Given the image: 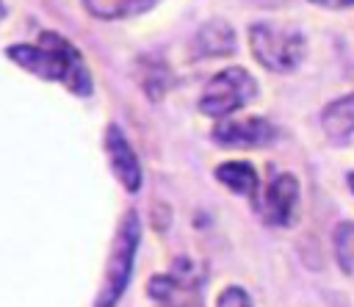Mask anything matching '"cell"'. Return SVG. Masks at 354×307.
<instances>
[{
	"label": "cell",
	"mask_w": 354,
	"mask_h": 307,
	"mask_svg": "<svg viewBox=\"0 0 354 307\" xmlns=\"http://www.w3.org/2000/svg\"><path fill=\"white\" fill-rule=\"evenodd\" d=\"M8 58L44 80L64 83L72 94H91V75L80 50L58 33H41L36 44H11Z\"/></svg>",
	"instance_id": "cell-1"
},
{
	"label": "cell",
	"mask_w": 354,
	"mask_h": 307,
	"mask_svg": "<svg viewBox=\"0 0 354 307\" xmlns=\"http://www.w3.org/2000/svg\"><path fill=\"white\" fill-rule=\"evenodd\" d=\"M141 243V221L136 210H124L111 252H108V263H105V274L100 282V293L94 307H116L119 299L124 296L130 277H133V263H136V252Z\"/></svg>",
	"instance_id": "cell-2"
},
{
	"label": "cell",
	"mask_w": 354,
	"mask_h": 307,
	"mask_svg": "<svg viewBox=\"0 0 354 307\" xmlns=\"http://www.w3.org/2000/svg\"><path fill=\"white\" fill-rule=\"evenodd\" d=\"M249 47L260 66L271 72H293L304 58V36L296 28L274 25V22H254L249 28Z\"/></svg>",
	"instance_id": "cell-3"
},
{
	"label": "cell",
	"mask_w": 354,
	"mask_h": 307,
	"mask_svg": "<svg viewBox=\"0 0 354 307\" xmlns=\"http://www.w3.org/2000/svg\"><path fill=\"white\" fill-rule=\"evenodd\" d=\"M257 97V80L243 66H230L213 75L199 97V111L213 119H227L232 111L249 105Z\"/></svg>",
	"instance_id": "cell-4"
},
{
	"label": "cell",
	"mask_w": 354,
	"mask_h": 307,
	"mask_svg": "<svg viewBox=\"0 0 354 307\" xmlns=\"http://www.w3.org/2000/svg\"><path fill=\"white\" fill-rule=\"evenodd\" d=\"M147 296L158 307H205L202 274L191 260H177L171 271L155 274L147 282Z\"/></svg>",
	"instance_id": "cell-5"
},
{
	"label": "cell",
	"mask_w": 354,
	"mask_h": 307,
	"mask_svg": "<svg viewBox=\"0 0 354 307\" xmlns=\"http://www.w3.org/2000/svg\"><path fill=\"white\" fill-rule=\"evenodd\" d=\"M279 130L263 116H243V119H224L213 130V141L230 149H254L277 141Z\"/></svg>",
	"instance_id": "cell-6"
},
{
	"label": "cell",
	"mask_w": 354,
	"mask_h": 307,
	"mask_svg": "<svg viewBox=\"0 0 354 307\" xmlns=\"http://www.w3.org/2000/svg\"><path fill=\"white\" fill-rule=\"evenodd\" d=\"M105 149H108L111 169H113L116 180L122 183V188L136 194L141 188V163H138V155H136L133 144L127 141V136L122 133L119 124H108V130H105Z\"/></svg>",
	"instance_id": "cell-7"
},
{
	"label": "cell",
	"mask_w": 354,
	"mask_h": 307,
	"mask_svg": "<svg viewBox=\"0 0 354 307\" xmlns=\"http://www.w3.org/2000/svg\"><path fill=\"white\" fill-rule=\"evenodd\" d=\"M299 205V180L293 174H277L268 183L266 199H263V216L274 227H288L296 218Z\"/></svg>",
	"instance_id": "cell-8"
},
{
	"label": "cell",
	"mask_w": 354,
	"mask_h": 307,
	"mask_svg": "<svg viewBox=\"0 0 354 307\" xmlns=\"http://www.w3.org/2000/svg\"><path fill=\"white\" fill-rule=\"evenodd\" d=\"M191 53L194 58H221L235 53V30L224 19H210L205 22L194 39H191Z\"/></svg>",
	"instance_id": "cell-9"
},
{
	"label": "cell",
	"mask_w": 354,
	"mask_h": 307,
	"mask_svg": "<svg viewBox=\"0 0 354 307\" xmlns=\"http://www.w3.org/2000/svg\"><path fill=\"white\" fill-rule=\"evenodd\" d=\"M138 86L149 100H163V94L171 86V72L169 64L160 55H141L138 58V69H136Z\"/></svg>",
	"instance_id": "cell-10"
},
{
	"label": "cell",
	"mask_w": 354,
	"mask_h": 307,
	"mask_svg": "<svg viewBox=\"0 0 354 307\" xmlns=\"http://www.w3.org/2000/svg\"><path fill=\"white\" fill-rule=\"evenodd\" d=\"M216 180L221 185H227L230 191L235 194H243L249 199H254L257 194V171L252 163H243V160H230V163H221L216 169Z\"/></svg>",
	"instance_id": "cell-11"
},
{
	"label": "cell",
	"mask_w": 354,
	"mask_h": 307,
	"mask_svg": "<svg viewBox=\"0 0 354 307\" xmlns=\"http://www.w3.org/2000/svg\"><path fill=\"white\" fill-rule=\"evenodd\" d=\"M321 124L326 130V136L332 138H346L354 130V94H346L335 102H329L324 108Z\"/></svg>",
	"instance_id": "cell-12"
},
{
	"label": "cell",
	"mask_w": 354,
	"mask_h": 307,
	"mask_svg": "<svg viewBox=\"0 0 354 307\" xmlns=\"http://www.w3.org/2000/svg\"><path fill=\"white\" fill-rule=\"evenodd\" d=\"M160 0H83L86 11L94 14L97 19H124L149 11Z\"/></svg>",
	"instance_id": "cell-13"
},
{
	"label": "cell",
	"mask_w": 354,
	"mask_h": 307,
	"mask_svg": "<svg viewBox=\"0 0 354 307\" xmlns=\"http://www.w3.org/2000/svg\"><path fill=\"white\" fill-rule=\"evenodd\" d=\"M335 254L343 274H354V221H343L335 230Z\"/></svg>",
	"instance_id": "cell-14"
},
{
	"label": "cell",
	"mask_w": 354,
	"mask_h": 307,
	"mask_svg": "<svg viewBox=\"0 0 354 307\" xmlns=\"http://www.w3.org/2000/svg\"><path fill=\"white\" fill-rule=\"evenodd\" d=\"M216 307H254V304H252L249 293H246L241 285H227V288L218 293Z\"/></svg>",
	"instance_id": "cell-15"
},
{
	"label": "cell",
	"mask_w": 354,
	"mask_h": 307,
	"mask_svg": "<svg viewBox=\"0 0 354 307\" xmlns=\"http://www.w3.org/2000/svg\"><path fill=\"white\" fill-rule=\"evenodd\" d=\"M315 6H324V8H351L354 0H310Z\"/></svg>",
	"instance_id": "cell-16"
},
{
	"label": "cell",
	"mask_w": 354,
	"mask_h": 307,
	"mask_svg": "<svg viewBox=\"0 0 354 307\" xmlns=\"http://www.w3.org/2000/svg\"><path fill=\"white\" fill-rule=\"evenodd\" d=\"M348 185H351V191H354V171L348 174Z\"/></svg>",
	"instance_id": "cell-17"
},
{
	"label": "cell",
	"mask_w": 354,
	"mask_h": 307,
	"mask_svg": "<svg viewBox=\"0 0 354 307\" xmlns=\"http://www.w3.org/2000/svg\"><path fill=\"white\" fill-rule=\"evenodd\" d=\"M6 17V6H3V0H0V19Z\"/></svg>",
	"instance_id": "cell-18"
}]
</instances>
